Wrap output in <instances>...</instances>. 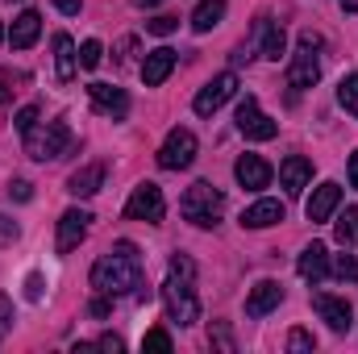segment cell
Segmentation results:
<instances>
[{"label": "cell", "mask_w": 358, "mask_h": 354, "mask_svg": "<svg viewBox=\"0 0 358 354\" xmlns=\"http://www.w3.org/2000/svg\"><path fill=\"white\" fill-rule=\"evenodd\" d=\"M92 288L104 292V296H125L134 292L138 304L150 300V288L142 283V259H138V246L134 242H117L108 255H100L92 267Z\"/></svg>", "instance_id": "cell-1"}, {"label": "cell", "mask_w": 358, "mask_h": 354, "mask_svg": "<svg viewBox=\"0 0 358 354\" xmlns=\"http://www.w3.org/2000/svg\"><path fill=\"white\" fill-rule=\"evenodd\" d=\"M192 279H196L192 259L187 255H171V271H167V283H163V304H167V317L176 325L200 321V296H196Z\"/></svg>", "instance_id": "cell-2"}, {"label": "cell", "mask_w": 358, "mask_h": 354, "mask_svg": "<svg viewBox=\"0 0 358 354\" xmlns=\"http://www.w3.org/2000/svg\"><path fill=\"white\" fill-rule=\"evenodd\" d=\"M221 208H225V196L213 187V183H192L187 192H183V200H179V213L192 221V225H200V229H208V225H217L221 221Z\"/></svg>", "instance_id": "cell-3"}, {"label": "cell", "mask_w": 358, "mask_h": 354, "mask_svg": "<svg viewBox=\"0 0 358 354\" xmlns=\"http://www.w3.org/2000/svg\"><path fill=\"white\" fill-rule=\"evenodd\" d=\"M25 150H29V159H38V163H46V159H63L67 150H71V125L67 121H46V129L38 134V125L25 134Z\"/></svg>", "instance_id": "cell-4"}, {"label": "cell", "mask_w": 358, "mask_h": 354, "mask_svg": "<svg viewBox=\"0 0 358 354\" xmlns=\"http://www.w3.org/2000/svg\"><path fill=\"white\" fill-rule=\"evenodd\" d=\"M163 213H167V200H163V187H159V183H138L134 196L125 200V217H129V221H150V225H159Z\"/></svg>", "instance_id": "cell-5"}, {"label": "cell", "mask_w": 358, "mask_h": 354, "mask_svg": "<svg viewBox=\"0 0 358 354\" xmlns=\"http://www.w3.org/2000/svg\"><path fill=\"white\" fill-rule=\"evenodd\" d=\"M192 159H196V134L192 129H171L163 150H159V167L163 171H183V167H192Z\"/></svg>", "instance_id": "cell-6"}, {"label": "cell", "mask_w": 358, "mask_h": 354, "mask_svg": "<svg viewBox=\"0 0 358 354\" xmlns=\"http://www.w3.org/2000/svg\"><path fill=\"white\" fill-rule=\"evenodd\" d=\"M238 129H242L250 142H271V138L279 134V125H275L267 113L259 108V100H255V96H246V100L238 104Z\"/></svg>", "instance_id": "cell-7"}, {"label": "cell", "mask_w": 358, "mask_h": 354, "mask_svg": "<svg viewBox=\"0 0 358 354\" xmlns=\"http://www.w3.org/2000/svg\"><path fill=\"white\" fill-rule=\"evenodd\" d=\"M234 92H238V76H234V71H225V76H217V80H208L204 88L196 92V100H192V108H196L200 117H213V113H217V108H221V104H225V100H229Z\"/></svg>", "instance_id": "cell-8"}, {"label": "cell", "mask_w": 358, "mask_h": 354, "mask_svg": "<svg viewBox=\"0 0 358 354\" xmlns=\"http://www.w3.org/2000/svg\"><path fill=\"white\" fill-rule=\"evenodd\" d=\"M313 309L321 313V321H325L334 334H346V330L355 325V309H350V300H346V296H329V292H317V296H313Z\"/></svg>", "instance_id": "cell-9"}, {"label": "cell", "mask_w": 358, "mask_h": 354, "mask_svg": "<svg viewBox=\"0 0 358 354\" xmlns=\"http://www.w3.org/2000/svg\"><path fill=\"white\" fill-rule=\"evenodd\" d=\"M321 80V63H317V46H304L300 42V50L292 55V63H287V84L300 92V88H313Z\"/></svg>", "instance_id": "cell-10"}, {"label": "cell", "mask_w": 358, "mask_h": 354, "mask_svg": "<svg viewBox=\"0 0 358 354\" xmlns=\"http://www.w3.org/2000/svg\"><path fill=\"white\" fill-rule=\"evenodd\" d=\"M88 225H92V213L84 208H67L63 217H59V255H67V250H76L84 238H88Z\"/></svg>", "instance_id": "cell-11"}, {"label": "cell", "mask_w": 358, "mask_h": 354, "mask_svg": "<svg viewBox=\"0 0 358 354\" xmlns=\"http://www.w3.org/2000/svg\"><path fill=\"white\" fill-rule=\"evenodd\" d=\"M88 96H92V104H96L104 117H113V121H121V117L129 113V96L121 88H113V84H88Z\"/></svg>", "instance_id": "cell-12"}, {"label": "cell", "mask_w": 358, "mask_h": 354, "mask_svg": "<svg viewBox=\"0 0 358 354\" xmlns=\"http://www.w3.org/2000/svg\"><path fill=\"white\" fill-rule=\"evenodd\" d=\"M234 176L242 187H250V192H259V187H267L271 183V163L263 155H242L238 163H234Z\"/></svg>", "instance_id": "cell-13"}, {"label": "cell", "mask_w": 358, "mask_h": 354, "mask_svg": "<svg viewBox=\"0 0 358 354\" xmlns=\"http://www.w3.org/2000/svg\"><path fill=\"white\" fill-rule=\"evenodd\" d=\"M279 300H283V288L275 279H259L246 296V317H267L271 309H279Z\"/></svg>", "instance_id": "cell-14"}, {"label": "cell", "mask_w": 358, "mask_h": 354, "mask_svg": "<svg viewBox=\"0 0 358 354\" xmlns=\"http://www.w3.org/2000/svg\"><path fill=\"white\" fill-rule=\"evenodd\" d=\"M171 71H176V50H171V46L150 50V55H146V63H142V80H146V88H159Z\"/></svg>", "instance_id": "cell-15"}, {"label": "cell", "mask_w": 358, "mask_h": 354, "mask_svg": "<svg viewBox=\"0 0 358 354\" xmlns=\"http://www.w3.org/2000/svg\"><path fill=\"white\" fill-rule=\"evenodd\" d=\"M296 271H300L308 283H321V279L329 275V250H325L321 242L304 246V250H300V259H296Z\"/></svg>", "instance_id": "cell-16"}, {"label": "cell", "mask_w": 358, "mask_h": 354, "mask_svg": "<svg viewBox=\"0 0 358 354\" xmlns=\"http://www.w3.org/2000/svg\"><path fill=\"white\" fill-rule=\"evenodd\" d=\"M338 204H342V187H338V183H321V187L308 196V208H304V213H308V221H329Z\"/></svg>", "instance_id": "cell-17"}, {"label": "cell", "mask_w": 358, "mask_h": 354, "mask_svg": "<svg viewBox=\"0 0 358 354\" xmlns=\"http://www.w3.org/2000/svg\"><path fill=\"white\" fill-rule=\"evenodd\" d=\"M308 176H313V163H308L304 155H292V159L279 163V183L287 187V196H300L304 183H308Z\"/></svg>", "instance_id": "cell-18"}, {"label": "cell", "mask_w": 358, "mask_h": 354, "mask_svg": "<svg viewBox=\"0 0 358 354\" xmlns=\"http://www.w3.org/2000/svg\"><path fill=\"white\" fill-rule=\"evenodd\" d=\"M38 29H42V17H38L34 8H25V13L13 21V29H8V46H13V50L34 46V42H38Z\"/></svg>", "instance_id": "cell-19"}, {"label": "cell", "mask_w": 358, "mask_h": 354, "mask_svg": "<svg viewBox=\"0 0 358 354\" xmlns=\"http://www.w3.org/2000/svg\"><path fill=\"white\" fill-rule=\"evenodd\" d=\"M55 71H59L63 84H71L76 71H80V55H76V42L67 34H55Z\"/></svg>", "instance_id": "cell-20"}, {"label": "cell", "mask_w": 358, "mask_h": 354, "mask_svg": "<svg viewBox=\"0 0 358 354\" xmlns=\"http://www.w3.org/2000/svg\"><path fill=\"white\" fill-rule=\"evenodd\" d=\"M255 34H259V42H263V59H275V63H279V55H283V46H287L283 25H275L271 17H259V21H255Z\"/></svg>", "instance_id": "cell-21"}, {"label": "cell", "mask_w": 358, "mask_h": 354, "mask_svg": "<svg viewBox=\"0 0 358 354\" xmlns=\"http://www.w3.org/2000/svg\"><path fill=\"white\" fill-rule=\"evenodd\" d=\"M283 221V204L279 200H259L242 213V225L246 229H267V225H279Z\"/></svg>", "instance_id": "cell-22"}, {"label": "cell", "mask_w": 358, "mask_h": 354, "mask_svg": "<svg viewBox=\"0 0 358 354\" xmlns=\"http://www.w3.org/2000/svg\"><path fill=\"white\" fill-rule=\"evenodd\" d=\"M100 183H104V163H88V167H80L76 176L67 179V192L71 196H96Z\"/></svg>", "instance_id": "cell-23"}, {"label": "cell", "mask_w": 358, "mask_h": 354, "mask_svg": "<svg viewBox=\"0 0 358 354\" xmlns=\"http://www.w3.org/2000/svg\"><path fill=\"white\" fill-rule=\"evenodd\" d=\"M221 17H225V0H200L196 13H192V29L208 34L213 25H221Z\"/></svg>", "instance_id": "cell-24"}, {"label": "cell", "mask_w": 358, "mask_h": 354, "mask_svg": "<svg viewBox=\"0 0 358 354\" xmlns=\"http://www.w3.org/2000/svg\"><path fill=\"white\" fill-rule=\"evenodd\" d=\"M334 234H338V242H342V246H358V204H355V208H346V213L338 217Z\"/></svg>", "instance_id": "cell-25"}, {"label": "cell", "mask_w": 358, "mask_h": 354, "mask_svg": "<svg viewBox=\"0 0 358 354\" xmlns=\"http://www.w3.org/2000/svg\"><path fill=\"white\" fill-rule=\"evenodd\" d=\"M338 100H342L346 113H355L358 117V76H346V80L338 84Z\"/></svg>", "instance_id": "cell-26"}, {"label": "cell", "mask_w": 358, "mask_h": 354, "mask_svg": "<svg viewBox=\"0 0 358 354\" xmlns=\"http://www.w3.org/2000/svg\"><path fill=\"white\" fill-rule=\"evenodd\" d=\"M329 271H334L338 279H350V283H358V259H355V255H338V259L329 263Z\"/></svg>", "instance_id": "cell-27"}, {"label": "cell", "mask_w": 358, "mask_h": 354, "mask_svg": "<svg viewBox=\"0 0 358 354\" xmlns=\"http://www.w3.org/2000/svg\"><path fill=\"white\" fill-rule=\"evenodd\" d=\"M100 59H104V50H100V42H84V46H80V67H84V71H96V67H100Z\"/></svg>", "instance_id": "cell-28"}, {"label": "cell", "mask_w": 358, "mask_h": 354, "mask_svg": "<svg viewBox=\"0 0 358 354\" xmlns=\"http://www.w3.org/2000/svg\"><path fill=\"white\" fill-rule=\"evenodd\" d=\"M313 346H317V338H313L308 330H292V334H287V351L292 354H308Z\"/></svg>", "instance_id": "cell-29"}, {"label": "cell", "mask_w": 358, "mask_h": 354, "mask_svg": "<svg viewBox=\"0 0 358 354\" xmlns=\"http://www.w3.org/2000/svg\"><path fill=\"white\" fill-rule=\"evenodd\" d=\"M142 351H171V334L167 330H150L142 338Z\"/></svg>", "instance_id": "cell-30"}, {"label": "cell", "mask_w": 358, "mask_h": 354, "mask_svg": "<svg viewBox=\"0 0 358 354\" xmlns=\"http://www.w3.org/2000/svg\"><path fill=\"white\" fill-rule=\"evenodd\" d=\"M146 29H150V34H159V38H167V34H176V29H179V17H167V13H163V17L146 21Z\"/></svg>", "instance_id": "cell-31"}, {"label": "cell", "mask_w": 358, "mask_h": 354, "mask_svg": "<svg viewBox=\"0 0 358 354\" xmlns=\"http://www.w3.org/2000/svg\"><path fill=\"white\" fill-rule=\"evenodd\" d=\"M34 125H38V108H34V104H25V108H21V113H17V134H21V138H25V134H29V129H34Z\"/></svg>", "instance_id": "cell-32"}, {"label": "cell", "mask_w": 358, "mask_h": 354, "mask_svg": "<svg viewBox=\"0 0 358 354\" xmlns=\"http://www.w3.org/2000/svg\"><path fill=\"white\" fill-rule=\"evenodd\" d=\"M134 46H138L134 38H121V42H117V63H121V67H129V63H134Z\"/></svg>", "instance_id": "cell-33"}, {"label": "cell", "mask_w": 358, "mask_h": 354, "mask_svg": "<svg viewBox=\"0 0 358 354\" xmlns=\"http://www.w3.org/2000/svg\"><path fill=\"white\" fill-rule=\"evenodd\" d=\"M208 342H217L221 351H234V338H229V330H225V325H213V330H208Z\"/></svg>", "instance_id": "cell-34"}, {"label": "cell", "mask_w": 358, "mask_h": 354, "mask_svg": "<svg viewBox=\"0 0 358 354\" xmlns=\"http://www.w3.org/2000/svg\"><path fill=\"white\" fill-rule=\"evenodd\" d=\"M8 325H13V304H8V296H0V338L8 334Z\"/></svg>", "instance_id": "cell-35"}, {"label": "cell", "mask_w": 358, "mask_h": 354, "mask_svg": "<svg viewBox=\"0 0 358 354\" xmlns=\"http://www.w3.org/2000/svg\"><path fill=\"white\" fill-rule=\"evenodd\" d=\"M8 196H13V200H29L34 192H29V183H25V179H13V183H8Z\"/></svg>", "instance_id": "cell-36"}, {"label": "cell", "mask_w": 358, "mask_h": 354, "mask_svg": "<svg viewBox=\"0 0 358 354\" xmlns=\"http://www.w3.org/2000/svg\"><path fill=\"white\" fill-rule=\"evenodd\" d=\"M25 296H29V300H38V296H42V279H38V275H29V279H25Z\"/></svg>", "instance_id": "cell-37"}, {"label": "cell", "mask_w": 358, "mask_h": 354, "mask_svg": "<svg viewBox=\"0 0 358 354\" xmlns=\"http://www.w3.org/2000/svg\"><path fill=\"white\" fill-rule=\"evenodd\" d=\"M96 346H104V351H121V346H125V342H121V338H117V334H104V338H100V342H96Z\"/></svg>", "instance_id": "cell-38"}, {"label": "cell", "mask_w": 358, "mask_h": 354, "mask_svg": "<svg viewBox=\"0 0 358 354\" xmlns=\"http://www.w3.org/2000/svg\"><path fill=\"white\" fill-rule=\"evenodd\" d=\"M55 4H59V13H67V17H76V13H80V4H84V0H55Z\"/></svg>", "instance_id": "cell-39"}, {"label": "cell", "mask_w": 358, "mask_h": 354, "mask_svg": "<svg viewBox=\"0 0 358 354\" xmlns=\"http://www.w3.org/2000/svg\"><path fill=\"white\" fill-rule=\"evenodd\" d=\"M92 317H108V300H104V292H100V300H92Z\"/></svg>", "instance_id": "cell-40"}, {"label": "cell", "mask_w": 358, "mask_h": 354, "mask_svg": "<svg viewBox=\"0 0 358 354\" xmlns=\"http://www.w3.org/2000/svg\"><path fill=\"white\" fill-rule=\"evenodd\" d=\"M350 183H355V187H358V150H355V155H350Z\"/></svg>", "instance_id": "cell-41"}, {"label": "cell", "mask_w": 358, "mask_h": 354, "mask_svg": "<svg viewBox=\"0 0 358 354\" xmlns=\"http://www.w3.org/2000/svg\"><path fill=\"white\" fill-rule=\"evenodd\" d=\"M8 96H13V88H8V80H4V76H0V104H4V100H8Z\"/></svg>", "instance_id": "cell-42"}, {"label": "cell", "mask_w": 358, "mask_h": 354, "mask_svg": "<svg viewBox=\"0 0 358 354\" xmlns=\"http://www.w3.org/2000/svg\"><path fill=\"white\" fill-rule=\"evenodd\" d=\"M342 13H358V0H342Z\"/></svg>", "instance_id": "cell-43"}, {"label": "cell", "mask_w": 358, "mask_h": 354, "mask_svg": "<svg viewBox=\"0 0 358 354\" xmlns=\"http://www.w3.org/2000/svg\"><path fill=\"white\" fill-rule=\"evenodd\" d=\"M138 4H142V8H155V4H163V0H138Z\"/></svg>", "instance_id": "cell-44"}, {"label": "cell", "mask_w": 358, "mask_h": 354, "mask_svg": "<svg viewBox=\"0 0 358 354\" xmlns=\"http://www.w3.org/2000/svg\"><path fill=\"white\" fill-rule=\"evenodd\" d=\"M0 42H4V25H0Z\"/></svg>", "instance_id": "cell-45"}]
</instances>
